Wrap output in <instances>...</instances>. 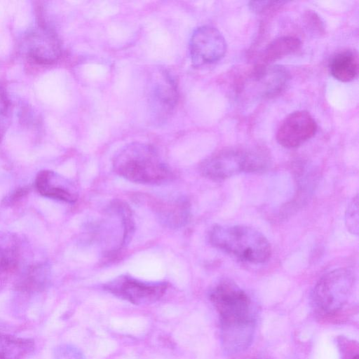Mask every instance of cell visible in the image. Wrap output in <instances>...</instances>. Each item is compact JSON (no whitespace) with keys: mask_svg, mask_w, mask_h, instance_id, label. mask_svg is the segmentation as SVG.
<instances>
[{"mask_svg":"<svg viewBox=\"0 0 359 359\" xmlns=\"http://www.w3.org/2000/svg\"><path fill=\"white\" fill-rule=\"evenodd\" d=\"M210 298L220 316L222 343L229 347L249 344L255 332V318L250 297L230 281L219 283Z\"/></svg>","mask_w":359,"mask_h":359,"instance_id":"obj_1","label":"cell"},{"mask_svg":"<svg viewBox=\"0 0 359 359\" xmlns=\"http://www.w3.org/2000/svg\"><path fill=\"white\" fill-rule=\"evenodd\" d=\"M113 169L126 180L142 184H162L174 177L154 148L140 142L122 148L114 158Z\"/></svg>","mask_w":359,"mask_h":359,"instance_id":"obj_2","label":"cell"},{"mask_svg":"<svg viewBox=\"0 0 359 359\" xmlns=\"http://www.w3.org/2000/svg\"><path fill=\"white\" fill-rule=\"evenodd\" d=\"M215 248L251 264H261L271 257L267 238L257 229L245 225H215L209 232Z\"/></svg>","mask_w":359,"mask_h":359,"instance_id":"obj_3","label":"cell"},{"mask_svg":"<svg viewBox=\"0 0 359 359\" xmlns=\"http://www.w3.org/2000/svg\"><path fill=\"white\" fill-rule=\"evenodd\" d=\"M269 163L266 151L262 148L222 149L200 165L201 175L212 181H222L242 172L264 170Z\"/></svg>","mask_w":359,"mask_h":359,"instance_id":"obj_4","label":"cell"},{"mask_svg":"<svg viewBox=\"0 0 359 359\" xmlns=\"http://www.w3.org/2000/svg\"><path fill=\"white\" fill-rule=\"evenodd\" d=\"M355 283L354 273L339 268L324 274L316 283L313 298L323 312L332 314L340 310L351 297Z\"/></svg>","mask_w":359,"mask_h":359,"instance_id":"obj_5","label":"cell"},{"mask_svg":"<svg viewBox=\"0 0 359 359\" xmlns=\"http://www.w3.org/2000/svg\"><path fill=\"white\" fill-rule=\"evenodd\" d=\"M168 284L163 281H144L128 274L121 275L104 284L109 292L135 304L155 302L165 293Z\"/></svg>","mask_w":359,"mask_h":359,"instance_id":"obj_6","label":"cell"},{"mask_svg":"<svg viewBox=\"0 0 359 359\" xmlns=\"http://www.w3.org/2000/svg\"><path fill=\"white\" fill-rule=\"evenodd\" d=\"M189 52L193 64L202 66L220 60L226 52V43L222 33L215 27L203 25L193 33Z\"/></svg>","mask_w":359,"mask_h":359,"instance_id":"obj_7","label":"cell"},{"mask_svg":"<svg viewBox=\"0 0 359 359\" xmlns=\"http://www.w3.org/2000/svg\"><path fill=\"white\" fill-rule=\"evenodd\" d=\"M316 131L317 123L310 113L296 111L281 122L276 132V140L283 147L295 148L313 137Z\"/></svg>","mask_w":359,"mask_h":359,"instance_id":"obj_8","label":"cell"},{"mask_svg":"<svg viewBox=\"0 0 359 359\" xmlns=\"http://www.w3.org/2000/svg\"><path fill=\"white\" fill-rule=\"evenodd\" d=\"M148 203L158 221L165 226L178 229L189 221L191 206L184 196L150 197Z\"/></svg>","mask_w":359,"mask_h":359,"instance_id":"obj_9","label":"cell"},{"mask_svg":"<svg viewBox=\"0 0 359 359\" xmlns=\"http://www.w3.org/2000/svg\"><path fill=\"white\" fill-rule=\"evenodd\" d=\"M28 55L39 63L55 62L61 54L60 43L57 35L48 27L37 26L25 37Z\"/></svg>","mask_w":359,"mask_h":359,"instance_id":"obj_10","label":"cell"},{"mask_svg":"<svg viewBox=\"0 0 359 359\" xmlns=\"http://www.w3.org/2000/svg\"><path fill=\"white\" fill-rule=\"evenodd\" d=\"M249 79L259 96L271 98L285 89L290 74L284 67L260 64L253 69Z\"/></svg>","mask_w":359,"mask_h":359,"instance_id":"obj_11","label":"cell"},{"mask_svg":"<svg viewBox=\"0 0 359 359\" xmlns=\"http://www.w3.org/2000/svg\"><path fill=\"white\" fill-rule=\"evenodd\" d=\"M177 88L174 80L166 71L154 74L149 90V102L152 111L158 118L165 117L175 107Z\"/></svg>","mask_w":359,"mask_h":359,"instance_id":"obj_12","label":"cell"},{"mask_svg":"<svg viewBox=\"0 0 359 359\" xmlns=\"http://www.w3.org/2000/svg\"><path fill=\"white\" fill-rule=\"evenodd\" d=\"M39 193L46 197L68 203H75L78 192L74 185L66 178L51 170H41L36 177Z\"/></svg>","mask_w":359,"mask_h":359,"instance_id":"obj_13","label":"cell"},{"mask_svg":"<svg viewBox=\"0 0 359 359\" xmlns=\"http://www.w3.org/2000/svg\"><path fill=\"white\" fill-rule=\"evenodd\" d=\"M19 257L18 239L11 233L0 232V282L17 269Z\"/></svg>","mask_w":359,"mask_h":359,"instance_id":"obj_14","label":"cell"},{"mask_svg":"<svg viewBox=\"0 0 359 359\" xmlns=\"http://www.w3.org/2000/svg\"><path fill=\"white\" fill-rule=\"evenodd\" d=\"M358 53L352 50L339 52L332 57L329 65L332 76L341 82L353 80L358 75Z\"/></svg>","mask_w":359,"mask_h":359,"instance_id":"obj_15","label":"cell"},{"mask_svg":"<svg viewBox=\"0 0 359 359\" xmlns=\"http://www.w3.org/2000/svg\"><path fill=\"white\" fill-rule=\"evenodd\" d=\"M34 347L30 339L0 332V359H23Z\"/></svg>","mask_w":359,"mask_h":359,"instance_id":"obj_16","label":"cell"},{"mask_svg":"<svg viewBox=\"0 0 359 359\" xmlns=\"http://www.w3.org/2000/svg\"><path fill=\"white\" fill-rule=\"evenodd\" d=\"M301 47L300 40L293 36H283L273 40L264 49L261 57L263 65H269L297 52Z\"/></svg>","mask_w":359,"mask_h":359,"instance_id":"obj_17","label":"cell"},{"mask_svg":"<svg viewBox=\"0 0 359 359\" xmlns=\"http://www.w3.org/2000/svg\"><path fill=\"white\" fill-rule=\"evenodd\" d=\"M48 278V270L44 265L30 267L18 284V287L26 291H35L42 289Z\"/></svg>","mask_w":359,"mask_h":359,"instance_id":"obj_18","label":"cell"},{"mask_svg":"<svg viewBox=\"0 0 359 359\" xmlns=\"http://www.w3.org/2000/svg\"><path fill=\"white\" fill-rule=\"evenodd\" d=\"M10 121V102L4 89L0 85V140L8 128Z\"/></svg>","mask_w":359,"mask_h":359,"instance_id":"obj_19","label":"cell"},{"mask_svg":"<svg viewBox=\"0 0 359 359\" xmlns=\"http://www.w3.org/2000/svg\"><path fill=\"white\" fill-rule=\"evenodd\" d=\"M346 225L352 233H358V198L356 196L348 205L346 212Z\"/></svg>","mask_w":359,"mask_h":359,"instance_id":"obj_20","label":"cell"},{"mask_svg":"<svg viewBox=\"0 0 359 359\" xmlns=\"http://www.w3.org/2000/svg\"><path fill=\"white\" fill-rule=\"evenodd\" d=\"M55 359H86L81 351L70 344H61L55 351Z\"/></svg>","mask_w":359,"mask_h":359,"instance_id":"obj_21","label":"cell"},{"mask_svg":"<svg viewBox=\"0 0 359 359\" xmlns=\"http://www.w3.org/2000/svg\"><path fill=\"white\" fill-rule=\"evenodd\" d=\"M285 1H250L249 6L252 11L257 13H262L277 8L283 4Z\"/></svg>","mask_w":359,"mask_h":359,"instance_id":"obj_22","label":"cell"},{"mask_svg":"<svg viewBox=\"0 0 359 359\" xmlns=\"http://www.w3.org/2000/svg\"><path fill=\"white\" fill-rule=\"evenodd\" d=\"M306 22L311 29L318 33L324 31V27L320 17L313 11H307L305 15Z\"/></svg>","mask_w":359,"mask_h":359,"instance_id":"obj_23","label":"cell"},{"mask_svg":"<svg viewBox=\"0 0 359 359\" xmlns=\"http://www.w3.org/2000/svg\"><path fill=\"white\" fill-rule=\"evenodd\" d=\"M29 192V187H22L17 190L10 198V201H15Z\"/></svg>","mask_w":359,"mask_h":359,"instance_id":"obj_24","label":"cell"},{"mask_svg":"<svg viewBox=\"0 0 359 359\" xmlns=\"http://www.w3.org/2000/svg\"><path fill=\"white\" fill-rule=\"evenodd\" d=\"M353 359H358V355H356L355 358H353Z\"/></svg>","mask_w":359,"mask_h":359,"instance_id":"obj_25","label":"cell"}]
</instances>
